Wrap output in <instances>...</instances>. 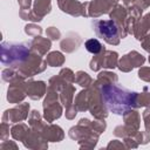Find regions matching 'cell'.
Masks as SVG:
<instances>
[{"label": "cell", "instance_id": "cell-1", "mask_svg": "<svg viewBox=\"0 0 150 150\" xmlns=\"http://www.w3.org/2000/svg\"><path fill=\"white\" fill-rule=\"evenodd\" d=\"M101 93L105 107L116 115H123L128 110L138 107V94L117 84H104L101 89Z\"/></svg>", "mask_w": 150, "mask_h": 150}, {"label": "cell", "instance_id": "cell-3", "mask_svg": "<svg viewBox=\"0 0 150 150\" xmlns=\"http://www.w3.org/2000/svg\"><path fill=\"white\" fill-rule=\"evenodd\" d=\"M94 30L96 32L97 36L104 39L109 43H118V28L112 20H96L93 22Z\"/></svg>", "mask_w": 150, "mask_h": 150}, {"label": "cell", "instance_id": "cell-4", "mask_svg": "<svg viewBox=\"0 0 150 150\" xmlns=\"http://www.w3.org/2000/svg\"><path fill=\"white\" fill-rule=\"evenodd\" d=\"M84 46H86V49H87L89 53H91V54H98V53H101L102 50H104L103 47H102V45L100 43V41L96 40V39H90V40H88Z\"/></svg>", "mask_w": 150, "mask_h": 150}, {"label": "cell", "instance_id": "cell-2", "mask_svg": "<svg viewBox=\"0 0 150 150\" xmlns=\"http://www.w3.org/2000/svg\"><path fill=\"white\" fill-rule=\"evenodd\" d=\"M1 49H2V56H1L2 63L13 67H16L19 63L26 60L29 54L28 48L22 43L4 42L1 45Z\"/></svg>", "mask_w": 150, "mask_h": 150}]
</instances>
